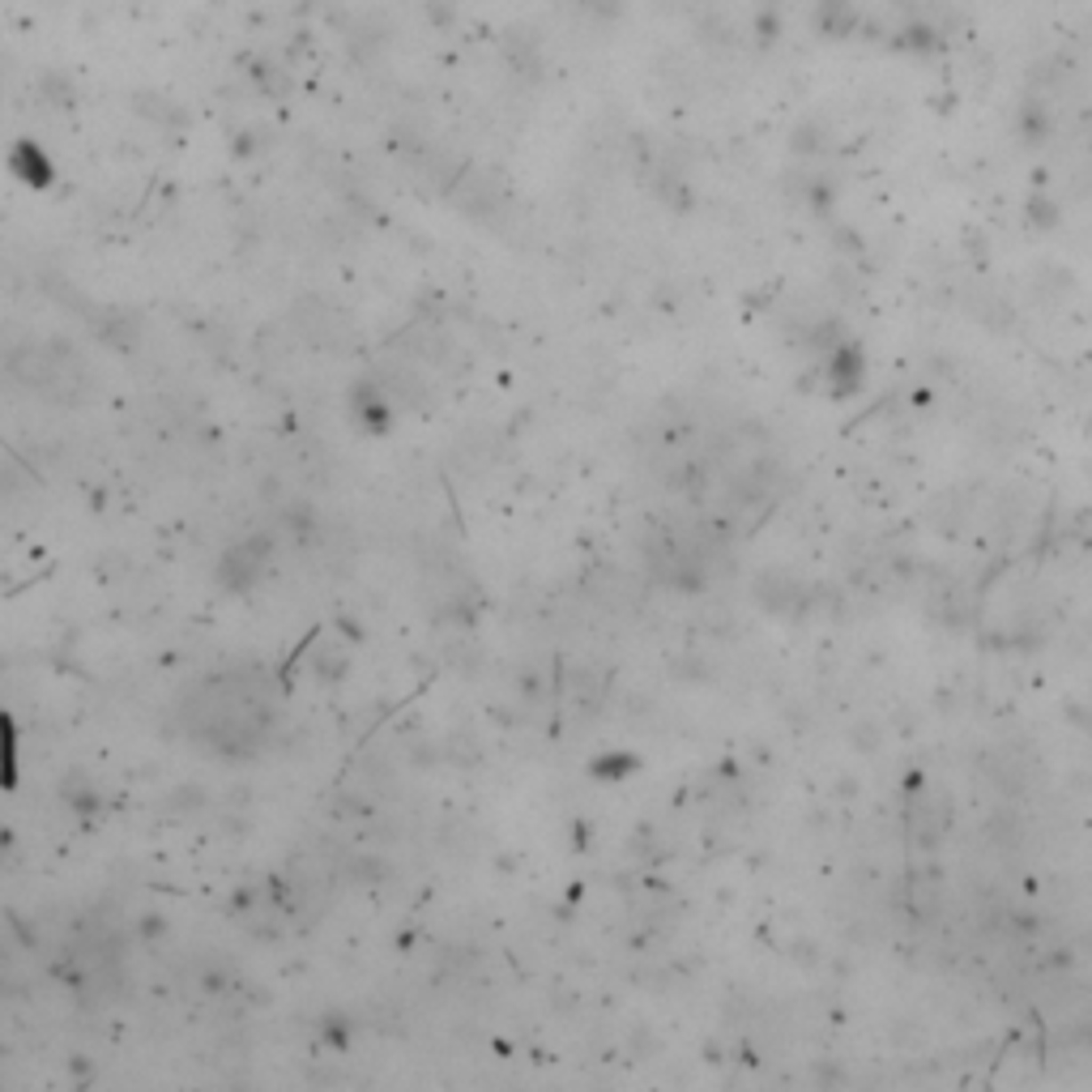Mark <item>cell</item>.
<instances>
[{"label": "cell", "mask_w": 1092, "mask_h": 1092, "mask_svg": "<svg viewBox=\"0 0 1092 1092\" xmlns=\"http://www.w3.org/2000/svg\"><path fill=\"white\" fill-rule=\"evenodd\" d=\"M269 721V705L260 700L257 683L239 679H218L196 696L193 726L201 738H210L222 751H239L260 743V726Z\"/></svg>", "instance_id": "cell-1"}]
</instances>
